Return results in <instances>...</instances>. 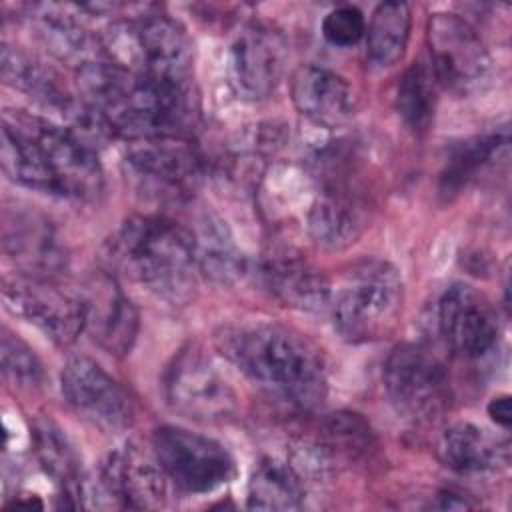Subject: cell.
<instances>
[{
  "instance_id": "cell-27",
  "label": "cell",
  "mask_w": 512,
  "mask_h": 512,
  "mask_svg": "<svg viewBox=\"0 0 512 512\" xmlns=\"http://www.w3.org/2000/svg\"><path fill=\"white\" fill-rule=\"evenodd\" d=\"M508 148L506 132H488L452 148L440 174V194L450 200Z\"/></svg>"
},
{
  "instance_id": "cell-10",
  "label": "cell",
  "mask_w": 512,
  "mask_h": 512,
  "mask_svg": "<svg viewBox=\"0 0 512 512\" xmlns=\"http://www.w3.org/2000/svg\"><path fill=\"white\" fill-rule=\"evenodd\" d=\"M432 72L454 94H470L490 72V54L478 32L460 16L436 12L426 28Z\"/></svg>"
},
{
  "instance_id": "cell-26",
  "label": "cell",
  "mask_w": 512,
  "mask_h": 512,
  "mask_svg": "<svg viewBox=\"0 0 512 512\" xmlns=\"http://www.w3.org/2000/svg\"><path fill=\"white\" fill-rule=\"evenodd\" d=\"M194 250L198 268L216 284H234L246 274V258L234 244L228 228L214 214L200 218Z\"/></svg>"
},
{
  "instance_id": "cell-17",
  "label": "cell",
  "mask_w": 512,
  "mask_h": 512,
  "mask_svg": "<svg viewBox=\"0 0 512 512\" xmlns=\"http://www.w3.org/2000/svg\"><path fill=\"white\" fill-rule=\"evenodd\" d=\"M134 24L136 74L188 86L192 74V42L184 28L168 16L148 14Z\"/></svg>"
},
{
  "instance_id": "cell-3",
  "label": "cell",
  "mask_w": 512,
  "mask_h": 512,
  "mask_svg": "<svg viewBox=\"0 0 512 512\" xmlns=\"http://www.w3.org/2000/svg\"><path fill=\"white\" fill-rule=\"evenodd\" d=\"M102 260L108 270L170 304H186L194 294V236L164 216H132L122 222L104 242Z\"/></svg>"
},
{
  "instance_id": "cell-32",
  "label": "cell",
  "mask_w": 512,
  "mask_h": 512,
  "mask_svg": "<svg viewBox=\"0 0 512 512\" xmlns=\"http://www.w3.org/2000/svg\"><path fill=\"white\" fill-rule=\"evenodd\" d=\"M366 34V20L356 6H338L322 20V36L332 46H352Z\"/></svg>"
},
{
  "instance_id": "cell-6",
  "label": "cell",
  "mask_w": 512,
  "mask_h": 512,
  "mask_svg": "<svg viewBox=\"0 0 512 512\" xmlns=\"http://www.w3.org/2000/svg\"><path fill=\"white\" fill-rule=\"evenodd\" d=\"M36 142L52 190L58 196L92 200L102 192L104 172L94 146L70 128L22 112L10 114Z\"/></svg>"
},
{
  "instance_id": "cell-34",
  "label": "cell",
  "mask_w": 512,
  "mask_h": 512,
  "mask_svg": "<svg viewBox=\"0 0 512 512\" xmlns=\"http://www.w3.org/2000/svg\"><path fill=\"white\" fill-rule=\"evenodd\" d=\"M432 508H440V510H468L474 508L476 504L472 500H468V496L454 492V490H442L438 492L436 500L430 504Z\"/></svg>"
},
{
  "instance_id": "cell-2",
  "label": "cell",
  "mask_w": 512,
  "mask_h": 512,
  "mask_svg": "<svg viewBox=\"0 0 512 512\" xmlns=\"http://www.w3.org/2000/svg\"><path fill=\"white\" fill-rule=\"evenodd\" d=\"M216 344L254 384L290 406L310 410L326 396V368L318 350L284 326H228L216 336Z\"/></svg>"
},
{
  "instance_id": "cell-33",
  "label": "cell",
  "mask_w": 512,
  "mask_h": 512,
  "mask_svg": "<svg viewBox=\"0 0 512 512\" xmlns=\"http://www.w3.org/2000/svg\"><path fill=\"white\" fill-rule=\"evenodd\" d=\"M488 416L502 428H510L512 422V404H510V396L508 394H500L494 396L488 404Z\"/></svg>"
},
{
  "instance_id": "cell-20",
  "label": "cell",
  "mask_w": 512,
  "mask_h": 512,
  "mask_svg": "<svg viewBox=\"0 0 512 512\" xmlns=\"http://www.w3.org/2000/svg\"><path fill=\"white\" fill-rule=\"evenodd\" d=\"M366 228V206L352 188L332 182L308 210V232L326 250L352 246Z\"/></svg>"
},
{
  "instance_id": "cell-7",
  "label": "cell",
  "mask_w": 512,
  "mask_h": 512,
  "mask_svg": "<svg viewBox=\"0 0 512 512\" xmlns=\"http://www.w3.org/2000/svg\"><path fill=\"white\" fill-rule=\"evenodd\" d=\"M384 388L396 412L416 422L440 416L450 402L444 364L420 344H400L390 352L384 364Z\"/></svg>"
},
{
  "instance_id": "cell-23",
  "label": "cell",
  "mask_w": 512,
  "mask_h": 512,
  "mask_svg": "<svg viewBox=\"0 0 512 512\" xmlns=\"http://www.w3.org/2000/svg\"><path fill=\"white\" fill-rule=\"evenodd\" d=\"M436 452L440 462L458 474H482L508 462V444L470 422L448 426Z\"/></svg>"
},
{
  "instance_id": "cell-19",
  "label": "cell",
  "mask_w": 512,
  "mask_h": 512,
  "mask_svg": "<svg viewBox=\"0 0 512 512\" xmlns=\"http://www.w3.org/2000/svg\"><path fill=\"white\" fill-rule=\"evenodd\" d=\"M262 278L268 290L286 306L302 312L330 308L332 284L298 250L278 246L262 260Z\"/></svg>"
},
{
  "instance_id": "cell-22",
  "label": "cell",
  "mask_w": 512,
  "mask_h": 512,
  "mask_svg": "<svg viewBox=\"0 0 512 512\" xmlns=\"http://www.w3.org/2000/svg\"><path fill=\"white\" fill-rule=\"evenodd\" d=\"M0 68L2 78L8 86L26 94L42 108L58 112L68 122L82 108L80 96L74 98V94L64 86V82L52 68H46L42 62L8 44L2 46Z\"/></svg>"
},
{
  "instance_id": "cell-30",
  "label": "cell",
  "mask_w": 512,
  "mask_h": 512,
  "mask_svg": "<svg viewBox=\"0 0 512 512\" xmlns=\"http://www.w3.org/2000/svg\"><path fill=\"white\" fill-rule=\"evenodd\" d=\"M436 108V78L424 62L408 66L396 88V110L404 124L422 134L430 128Z\"/></svg>"
},
{
  "instance_id": "cell-13",
  "label": "cell",
  "mask_w": 512,
  "mask_h": 512,
  "mask_svg": "<svg viewBox=\"0 0 512 512\" xmlns=\"http://www.w3.org/2000/svg\"><path fill=\"white\" fill-rule=\"evenodd\" d=\"M436 328L444 344L464 360L484 358L498 340L496 310L468 284H452L440 294Z\"/></svg>"
},
{
  "instance_id": "cell-21",
  "label": "cell",
  "mask_w": 512,
  "mask_h": 512,
  "mask_svg": "<svg viewBox=\"0 0 512 512\" xmlns=\"http://www.w3.org/2000/svg\"><path fill=\"white\" fill-rule=\"evenodd\" d=\"M290 94L300 114L326 128L346 122L352 114V90L348 82L324 66H300L292 76Z\"/></svg>"
},
{
  "instance_id": "cell-16",
  "label": "cell",
  "mask_w": 512,
  "mask_h": 512,
  "mask_svg": "<svg viewBox=\"0 0 512 512\" xmlns=\"http://www.w3.org/2000/svg\"><path fill=\"white\" fill-rule=\"evenodd\" d=\"M2 246L22 276L50 280L66 268V248L52 222L30 208L2 212Z\"/></svg>"
},
{
  "instance_id": "cell-29",
  "label": "cell",
  "mask_w": 512,
  "mask_h": 512,
  "mask_svg": "<svg viewBox=\"0 0 512 512\" xmlns=\"http://www.w3.org/2000/svg\"><path fill=\"white\" fill-rule=\"evenodd\" d=\"M304 486L294 466L278 458H264L250 476L246 504L252 510H296L302 506Z\"/></svg>"
},
{
  "instance_id": "cell-9",
  "label": "cell",
  "mask_w": 512,
  "mask_h": 512,
  "mask_svg": "<svg viewBox=\"0 0 512 512\" xmlns=\"http://www.w3.org/2000/svg\"><path fill=\"white\" fill-rule=\"evenodd\" d=\"M152 450L168 480L188 494H206L228 484L234 458L216 440L178 426H160L152 434Z\"/></svg>"
},
{
  "instance_id": "cell-12",
  "label": "cell",
  "mask_w": 512,
  "mask_h": 512,
  "mask_svg": "<svg viewBox=\"0 0 512 512\" xmlns=\"http://www.w3.org/2000/svg\"><path fill=\"white\" fill-rule=\"evenodd\" d=\"M4 306L40 328L56 344H72L84 330V312L78 294H66L44 278L16 274L2 286Z\"/></svg>"
},
{
  "instance_id": "cell-31",
  "label": "cell",
  "mask_w": 512,
  "mask_h": 512,
  "mask_svg": "<svg viewBox=\"0 0 512 512\" xmlns=\"http://www.w3.org/2000/svg\"><path fill=\"white\" fill-rule=\"evenodd\" d=\"M0 356H2V372L4 376L18 386H38L42 382L44 370L34 354V350L14 336L10 330H2L0 340Z\"/></svg>"
},
{
  "instance_id": "cell-35",
  "label": "cell",
  "mask_w": 512,
  "mask_h": 512,
  "mask_svg": "<svg viewBox=\"0 0 512 512\" xmlns=\"http://www.w3.org/2000/svg\"><path fill=\"white\" fill-rule=\"evenodd\" d=\"M16 506H26V508H42V500H38L36 496H18L14 498L10 504H6V508H16Z\"/></svg>"
},
{
  "instance_id": "cell-1",
  "label": "cell",
  "mask_w": 512,
  "mask_h": 512,
  "mask_svg": "<svg viewBox=\"0 0 512 512\" xmlns=\"http://www.w3.org/2000/svg\"><path fill=\"white\" fill-rule=\"evenodd\" d=\"M76 86L80 100L100 114L112 136L128 140L184 136L196 114L188 86L158 82L102 58L76 70Z\"/></svg>"
},
{
  "instance_id": "cell-18",
  "label": "cell",
  "mask_w": 512,
  "mask_h": 512,
  "mask_svg": "<svg viewBox=\"0 0 512 512\" xmlns=\"http://www.w3.org/2000/svg\"><path fill=\"white\" fill-rule=\"evenodd\" d=\"M100 476L108 496L126 508L154 510L166 502L168 474L154 450L150 454L128 442L104 458Z\"/></svg>"
},
{
  "instance_id": "cell-24",
  "label": "cell",
  "mask_w": 512,
  "mask_h": 512,
  "mask_svg": "<svg viewBox=\"0 0 512 512\" xmlns=\"http://www.w3.org/2000/svg\"><path fill=\"white\" fill-rule=\"evenodd\" d=\"M30 22L48 52L58 60L74 64L76 70L92 60H98V54L102 52L100 38L92 36L86 26L64 6H34Z\"/></svg>"
},
{
  "instance_id": "cell-11",
  "label": "cell",
  "mask_w": 512,
  "mask_h": 512,
  "mask_svg": "<svg viewBox=\"0 0 512 512\" xmlns=\"http://www.w3.org/2000/svg\"><path fill=\"white\" fill-rule=\"evenodd\" d=\"M66 402L90 424L104 432H120L134 420L128 392L94 360L70 358L60 374Z\"/></svg>"
},
{
  "instance_id": "cell-4",
  "label": "cell",
  "mask_w": 512,
  "mask_h": 512,
  "mask_svg": "<svg viewBox=\"0 0 512 512\" xmlns=\"http://www.w3.org/2000/svg\"><path fill=\"white\" fill-rule=\"evenodd\" d=\"M402 300L398 270L384 260H362L344 272L336 288L332 286L334 326L350 342L378 340L398 324Z\"/></svg>"
},
{
  "instance_id": "cell-25",
  "label": "cell",
  "mask_w": 512,
  "mask_h": 512,
  "mask_svg": "<svg viewBox=\"0 0 512 512\" xmlns=\"http://www.w3.org/2000/svg\"><path fill=\"white\" fill-rule=\"evenodd\" d=\"M36 456L44 472L60 490L64 506H82L84 496V474L82 462L68 436L50 420H42L34 428Z\"/></svg>"
},
{
  "instance_id": "cell-5",
  "label": "cell",
  "mask_w": 512,
  "mask_h": 512,
  "mask_svg": "<svg viewBox=\"0 0 512 512\" xmlns=\"http://www.w3.org/2000/svg\"><path fill=\"white\" fill-rule=\"evenodd\" d=\"M124 166L134 188L160 202L190 198L204 174L198 148L186 136L176 134L130 140Z\"/></svg>"
},
{
  "instance_id": "cell-14",
  "label": "cell",
  "mask_w": 512,
  "mask_h": 512,
  "mask_svg": "<svg viewBox=\"0 0 512 512\" xmlns=\"http://www.w3.org/2000/svg\"><path fill=\"white\" fill-rule=\"evenodd\" d=\"M288 60L284 36L264 24L248 22L230 48V72L236 92L246 100H262L280 84Z\"/></svg>"
},
{
  "instance_id": "cell-28",
  "label": "cell",
  "mask_w": 512,
  "mask_h": 512,
  "mask_svg": "<svg viewBox=\"0 0 512 512\" xmlns=\"http://www.w3.org/2000/svg\"><path fill=\"white\" fill-rule=\"evenodd\" d=\"M412 12L404 2H382L366 26V56L376 68L394 66L410 38Z\"/></svg>"
},
{
  "instance_id": "cell-15",
  "label": "cell",
  "mask_w": 512,
  "mask_h": 512,
  "mask_svg": "<svg viewBox=\"0 0 512 512\" xmlns=\"http://www.w3.org/2000/svg\"><path fill=\"white\" fill-rule=\"evenodd\" d=\"M84 330L92 340L114 356H126L138 336V310L116 284L114 274L98 272L90 276L78 292Z\"/></svg>"
},
{
  "instance_id": "cell-8",
  "label": "cell",
  "mask_w": 512,
  "mask_h": 512,
  "mask_svg": "<svg viewBox=\"0 0 512 512\" xmlns=\"http://www.w3.org/2000/svg\"><path fill=\"white\" fill-rule=\"evenodd\" d=\"M168 406L198 422L230 418L238 408V394L220 368L196 346L180 350L164 374Z\"/></svg>"
}]
</instances>
